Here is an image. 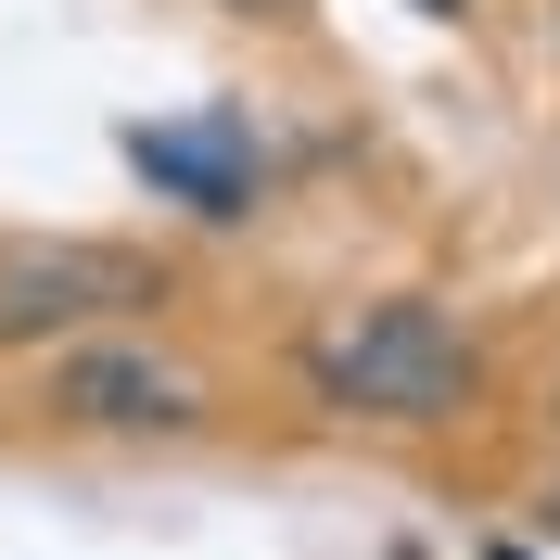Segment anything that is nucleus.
I'll use <instances>...</instances> for the list:
<instances>
[{"label":"nucleus","instance_id":"obj_6","mask_svg":"<svg viewBox=\"0 0 560 560\" xmlns=\"http://www.w3.org/2000/svg\"><path fill=\"white\" fill-rule=\"evenodd\" d=\"M535 523H548V535H560V485H548V497H535Z\"/></svg>","mask_w":560,"mask_h":560},{"label":"nucleus","instance_id":"obj_7","mask_svg":"<svg viewBox=\"0 0 560 560\" xmlns=\"http://www.w3.org/2000/svg\"><path fill=\"white\" fill-rule=\"evenodd\" d=\"M548 420H560V383H548Z\"/></svg>","mask_w":560,"mask_h":560},{"label":"nucleus","instance_id":"obj_3","mask_svg":"<svg viewBox=\"0 0 560 560\" xmlns=\"http://www.w3.org/2000/svg\"><path fill=\"white\" fill-rule=\"evenodd\" d=\"M38 408L65 420V433H191V420H205V383H191L178 357L128 345V331H77V345H51Z\"/></svg>","mask_w":560,"mask_h":560},{"label":"nucleus","instance_id":"obj_1","mask_svg":"<svg viewBox=\"0 0 560 560\" xmlns=\"http://www.w3.org/2000/svg\"><path fill=\"white\" fill-rule=\"evenodd\" d=\"M306 395L331 420H383V433H433L485 395V357L433 293H370V306H331L306 331Z\"/></svg>","mask_w":560,"mask_h":560},{"label":"nucleus","instance_id":"obj_5","mask_svg":"<svg viewBox=\"0 0 560 560\" xmlns=\"http://www.w3.org/2000/svg\"><path fill=\"white\" fill-rule=\"evenodd\" d=\"M230 13H255V26H306L318 0H230Z\"/></svg>","mask_w":560,"mask_h":560},{"label":"nucleus","instance_id":"obj_4","mask_svg":"<svg viewBox=\"0 0 560 560\" xmlns=\"http://www.w3.org/2000/svg\"><path fill=\"white\" fill-rule=\"evenodd\" d=\"M128 166L166 191V205H191V217H255V191H268V166H255V140L230 128V115H205V128H128Z\"/></svg>","mask_w":560,"mask_h":560},{"label":"nucleus","instance_id":"obj_2","mask_svg":"<svg viewBox=\"0 0 560 560\" xmlns=\"http://www.w3.org/2000/svg\"><path fill=\"white\" fill-rule=\"evenodd\" d=\"M140 306H166V268L128 243H0V357H51Z\"/></svg>","mask_w":560,"mask_h":560}]
</instances>
